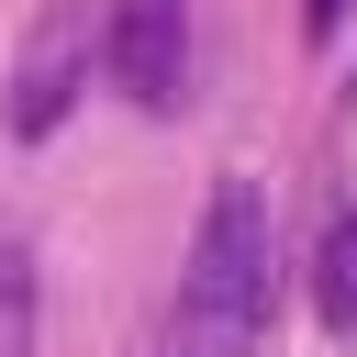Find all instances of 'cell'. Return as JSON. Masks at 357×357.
<instances>
[{
	"instance_id": "7",
	"label": "cell",
	"mask_w": 357,
	"mask_h": 357,
	"mask_svg": "<svg viewBox=\"0 0 357 357\" xmlns=\"http://www.w3.org/2000/svg\"><path fill=\"white\" fill-rule=\"evenodd\" d=\"M346 100H357V78H346Z\"/></svg>"
},
{
	"instance_id": "1",
	"label": "cell",
	"mask_w": 357,
	"mask_h": 357,
	"mask_svg": "<svg viewBox=\"0 0 357 357\" xmlns=\"http://www.w3.org/2000/svg\"><path fill=\"white\" fill-rule=\"evenodd\" d=\"M279 301V223L257 178H212L201 223H190V268L167 301V357H257Z\"/></svg>"
},
{
	"instance_id": "3",
	"label": "cell",
	"mask_w": 357,
	"mask_h": 357,
	"mask_svg": "<svg viewBox=\"0 0 357 357\" xmlns=\"http://www.w3.org/2000/svg\"><path fill=\"white\" fill-rule=\"evenodd\" d=\"M100 78L134 112H178L190 100V0H112L100 11Z\"/></svg>"
},
{
	"instance_id": "4",
	"label": "cell",
	"mask_w": 357,
	"mask_h": 357,
	"mask_svg": "<svg viewBox=\"0 0 357 357\" xmlns=\"http://www.w3.org/2000/svg\"><path fill=\"white\" fill-rule=\"evenodd\" d=\"M312 312H324L335 335H357V212L324 234V268H312Z\"/></svg>"
},
{
	"instance_id": "6",
	"label": "cell",
	"mask_w": 357,
	"mask_h": 357,
	"mask_svg": "<svg viewBox=\"0 0 357 357\" xmlns=\"http://www.w3.org/2000/svg\"><path fill=\"white\" fill-rule=\"evenodd\" d=\"M301 33H312V45H335V33H346V0H301Z\"/></svg>"
},
{
	"instance_id": "2",
	"label": "cell",
	"mask_w": 357,
	"mask_h": 357,
	"mask_svg": "<svg viewBox=\"0 0 357 357\" xmlns=\"http://www.w3.org/2000/svg\"><path fill=\"white\" fill-rule=\"evenodd\" d=\"M89 67H100V11H89V0H45L33 33H22V56H11V134L45 145V134L78 112Z\"/></svg>"
},
{
	"instance_id": "5",
	"label": "cell",
	"mask_w": 357,
	"mask_h": 357,
	"mask_svg": "<svg viewBox=\"0 0 357 357\" xmlns=\"http://www.w3.org/2000/svg\"><path fill=\"white\" fill-rule=\"evenodd\" d=\"M0 357H33V257L0 234Z\"/></svg>"
}]
</instances>
